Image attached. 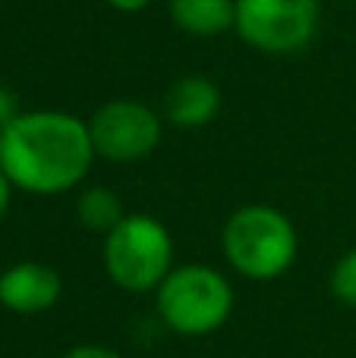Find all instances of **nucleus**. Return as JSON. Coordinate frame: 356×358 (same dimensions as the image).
<instances>
[{
	"label": "nucleus",
	"instance_id": "nucleus-1",
	"mask_svg": "<svg viewBox=\"0 0 356 358\" xmlns=\"http://www.w3.org/2000/svg\"><path fill=\"white\" fill-rule=\"evenodd\" d=\"M92 164L88 120L67 110H19L0 138V170L13 189L29 195L73 192Z\"/></svg>",
	"mask_w": 356,
	"mask_h": 358
},
{
	"label": "nucleus",
	"instance_id": "nucleus-2",
	"mask_svg": "<svg viewBox=\"0 0 356 358\" xmlns=\"http://www.w3.org/2000/svg\"><path fill=\"white\" fill-rule=\"evenodd\" d=\"M221 252L240 277L268 283L294 267L300 236L294 220L275 204H243L221 229Z\"/></svg>",
	"mask_w": 356,
	"mask_h": 358
},
{
	"label": "nucleus",
	"instance_id": "nucleus-3",
	"mask_svg": "<svg viewBox=\"0 0 356 358\" xmlns=\"http://www.w3.org/2000/svg\"><path fill=\"white\" fill-rule=\"evenodd\" d=\"M155 308L177 336H212L233 315V286L212 264H177L155 289Z\"/></svg>",
	"mask_w": 356,
	"mask_h": 358
},
{
	"label": "nucleus",
	"instance_id": "nucleus-4",
	"mask_svg": "<svg viewBox=\"0 0 356 358\" xmlns=\"http://www.w3.org/2000/svg\"><path fill=\"white\" fill-rule=\"evenodd\" d=\"M104 273L117 289L142 296L155 292L174 271V236L158 217L151 214H126L101 248Z\"/></svg>",
	"mask_w": 356,
	"mask_h": 358
},
{
	"label": "nucleus",
	"instance_id": "nucleus-5",
	"mask_svg": "<svg viewBox=\"0 0 356 358\" xmlns=\"http://www.w3.org/2000/svg\"><path fill=\"white\" fill-rule=\"evenodd\" d=\"M319 29V0H233V31L252 50L287 57Z\"/></svg>",
	"mask_w": 356,
	"mask_h": 358
},
{
	"label": "nucleus",
	"instance_id": "nucleus-6",
	"mask_svg": "<svg viewBox=\"0 0 356 358\" xmlns=\"http://www.w3.org/2000/svg\"><path fill=\"white\" fill-rule=\"evenodd\" d=\"M164 117L145 101L114 98L88 117L95 157L111 164H139L161 145Z\"/></svg>",
	"mask_w": 356,
	"mask_h": 358
},
{
	"label": "nucleus",
	"instance_id": "nucleus-7",
	"mask_svg": "<svg viewBox=\"0 0 356 358\" xmlns=\"http://www.w3.org/2000/svg\"><path fill=\"white\" fill-rule=\"evenodd\" d=\"M63 296V280L50 264L19 261L0 273V305L13 315H44Z\"/></svg>",
	"mask_w": 356,
	"mask_h": 358
},
{
	"label": "nucleus",
	"instance_id": "nucleus-8",
	"mask_svg": "<svg viewBox=\"0 0 356 358\" xmlns=\"http://www.w3.org/2000/svg\"><path fill=\"white\" fill-rule=\"evenodd\" d=\"M224 94H221L218 82H212L202 73H189L183 79L170 82L161 101V117L164 123L177 126V129H202L221 113Z\"/></svg>",
	"mask_w": 356,
	"mask_h": 358
},
{
	"label": "nucleus",
	"instance_id": "nucleus-9",
	"mask_svg": "<svg viewBox=\"0 0 356 358\" xmlns=\"http://www.w3.org/2000/svg\"><path fill=\"white\" fill-rule=\"evenodd\" d=\"M167 16L189 38H218L233 29V0H167Z\"/></svg>",
	"mask_w": 356,
	"mask_h": 358
},
{
	"label": "nucleus",
	"instance_id": "nucleus-10",
	"mask_svg": "<svg viewBox=\"0 0 356 358\" xmlns=\"http://www.w3.org/2000/svg\"><path fill=\"white\" fill-rule=\"evenodd\" d=\"M123 217H126L123 198L114 189H107V185H88V189L79 192V198H76V220L82 223V229L101 236V239H104Z\"/></svg>",
	"mask_w": 356,
	"mask_h": 358
},
{
	"label": "nucleus",
	"instance_id": "nucleus-11",
	"mask_svg": "<svg viewBox=\"0 0 356 358\" xmlns=\"http://www.w3.org/2000/svg\"><path fill=\"white\" fill-rule=\"evenodd\" d=\"M328 289L347 308H356V248H347L331 267L328 277Z\"/></svg>",
	"mask_w": 356,
	"mask_h": 358
},
{
	"label": "nucleus",
	"instance_id": "nucleus-12",
	"mask_svg": "<svg viewBox=\"0 0 356 358\" xmlns=\"http://www.w3.org/2000/svg\"><path fill=\"white\" fill-rule=\"evenodd\" d=\"M60 358H123V355L111 346H101V343H79V346H69Z\"/></svg>",
	"mask_w": 356,
	"mask_h": 358
},
{
	"label": "nucleus",
	"instance_id": "nucleus-13",
	"mask_svg": "<svg viewBox=\"0 0 356 358\" xmlns=\"http://www.w3.org/2000/svg\"><path fill=\"white\" fill-rule=\"evenodd\" d=\"M16 113H19V101H16V94H13L6 85H0V138H4L6 126H10L13 120H16Z\"/></svg>",
	"mask_w": 356,
	"mask_h": 358
},
{
	"label": "nucleus",
	"instance_id": "nucleus-14",
	"mask_svg": "<svg viewBox=\"0 0 356 358\" xmlns=\"http://www.w3.org/2000/svg\"><path fill=\"white\" fill-rule=\"evenodd\" d=\"M104 3L111 6V10L123 13V16H132V13H142L151 0H104Z\"/></svg>",
	"mask_w": 356,
	"mask_h": 358
},
{
	"label": "nucleus",
	"instance_id": "nucleus-15",
	"mask_svg": "<svg viewBox=\"0 0 356 358\" xmlns=\"http://www.w3.org/2000/svg\"><path fill=\"white\" fill-rule=\"evenodd\" d=\"M10 201H13V182L6 179L4 170H0V220H4L6 210H10Z\"/></svg>",
	"mask_w": 356,
	"mask_h": 358
},
{
	"label": "nucleus",
	"instance_id": "nucleus-16",
	"mask_svg": "<svg viewBox=\"0 0 356 358\" xmlns=\"http://www.w3.org/2000/svg\"><path fill=\"white\" fill-rule=\"evenodd\" d=\"M0 273H4V271H0Z\"/></svg>",
	"mask_w": 356,
	"mask_h": 358
}]
</instances>
